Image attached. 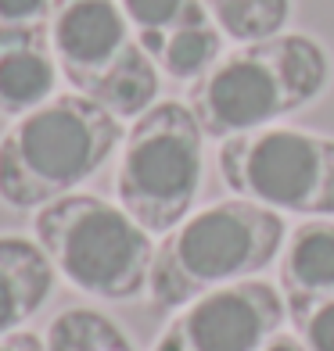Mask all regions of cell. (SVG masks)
<instances>
[{"mask_svg":"<svg viewBox=\"0 0 334 351\" xmlns=\"http://www.w3.org/2000/svg\"><path fill=\"white\" fill-rule=\"evenodd\" d=\"M119 8L148 54H155L177 29L209 14L201 0H119Z\"/></svg>","mask_w":334,"mask_h":351,"instance_id":"obj_14","label":"cell"},{"mask_svg":"<svg viewBox=\"0 0 334 351\" xmlns=\"http://www.w3.org/2000/svg\"><path fill=\"white\" fill-rule=\"evenodd\" d=\"M47 351H137L115 319L98 308H65L51 319Z\"/></svg>","mask_w":334,"mask_h":351,"instance_id":"obj_12","label":"cell"},{"mask_svg":"<svg viewBox=\"0 0 334 351\" xmlns=\"http://www.w3.org/2000/svg\"><path fill=\"white\" fill-rule=\"evenodd\" d=\"M205 172V130L180 101H155L122 140L115 197L148 233H169L194 208Z\"/></svg>","mask_w":334,"mask_h":351,"instance_id":"obj_6","label":"cell"},{"mask_svg":"<svg viewBox=\"0 0 334 351\" xmlns=\"http://www.w3.org/2000/svg\"><path fill=\"white\" fill-rule=\"evenodd\" d=\"M280 294H284V305L334 294V222L331 219H306L288 233L280 251Z\"/></svg>","mask_w":334,"mask_h":351,"instance_id":"obj_11","label":"cell"},{"mask_svg":"<svg viewBox=\"0 0 334 351\" xmlns=\"http://www.w3.org/2000/svg\"><path fill=\"white\" fill-rule=\"evenodd\" d=\"M0 351H47V344L33 330H14L8 337H0Z\"/></svg>","mask_w":334,"mask_h":351,"instance_id":"obj_17","label":"cell"},{"mask_svg":"<svg viewBox=\"0 0 334 351\" xmlns=\"http://www.w3.org/2000/svg\"><path fill=\"white\" fill-rule=\"evenodd\" d=\"M288 315L306 351H334V294L288 301Z\"/></svg>","mask_w":334,"mask_h":351,"instance_id":"obj_15","label":"cell"},{"mask_svg":"<svg viewBox=\"0 0 334 351\" xmlns=\"http://www.w3.org/2000/svg\"><path fill=\"white\" fill-rule=\"evenodd\" d=\"M33 233L54 273L76 291L104 301H133L148 291L155 244L151 233L98 194H69L36 208Z\"/></svg>","mask_w":334,"mask_h":351,"instance_id":"obj_4","label":"cell"},{"mask_svg":"<svg viewBox=\"0 0 334 351\" xmlns=\"http://www.w3.org/2000/svg\"><path fill=\"white\" fill-rule=\"evenodd\" d=\"M54 0H0V33H47Z\"/></svg>","mask_w":334,"mask_h":351,"instance_id":"obj_16","label":"cell"},{"mask_svg":"<svg viewBox=\"0 0 334 351\" xmlns=\"http://www.w3.org/2000/svg\"><path fill=\"white\" fill-rule=\"evenodd\" d=\"M288 241L280 212L248 197H227L190 212L155 247L148 291L155 308H183L201 294L269 269Z\"/></svg>","mask_w":334,"mask_h":351,"instance_id":"obj_2","label":"cell"},{"mask_svg":"<svg viewBox=\"0 0 334 351\" xmlns=\"http://www.w3.org/2000/svg\"><path fill=\"white\" fill-rule=\"evenodd\" d=\"M259 351H306V344H302L298 337H295V333H274V337H269Z\"/></svg>","mask_w":334,"mask_h":351,"instance_id":"obj_18","label":"cell"},{"mask_svg":"<svg viewBox=\"0 0 334 351\" xmlns=\"http://www.w3.org/2000/svg\"><path fill=\"white\" fill-rule=\"evenodd\" d=\"M216 165L234 197L306 219L334 215V136L266 125L223 140Z\"/></svg>","mask_w":334,"mask_h":351,"instance_id":"obj_7","label":"cell"},{"mask_svg":"<svg viewBox=\"0 0 334 351\" xmlns=\"http://www.w3.org/2000/svg\"><path fill=\"white\" fill-rule=\"evenodd\" d=\"M288 305L266 280H241L194 298L158 333L151 351H259L280 333Z\"/></svg>","mask_w":334,"mask_h":351,"instance_id":"obj_8","label":"cell"},{"mask_svg":"<svg viewBox=\"0 0 334 351\" xmlns=\"http://www.w3.org/2000/svg\"><path fill=\"white\" fill-rule=\"evenodd\" d=\"M51 47L72 93L137 119L155 104L162 72L126 22L119 0H54Z\"/></svg>","mask_w":334,"mask_h":351,"instance_id":"obj_5","label":"cell"},{"mask_svg":"<svg viewBox=\"0 0 334 351\" xmlns=\"http://www.w3.org/2000/svg\"><path fill=\"white\" fill-rule=\"evenodd\" d=\"M331 83V58L309 33H277L237 43L187 86V108L205 136L256 133L309 108Z\"/></svg>","mask_w":334,"mask_h":351,"instance_id":"obj_1","label":"cell"},{"mask_svg":"<svg viewBox=\"0 0 334 351\" xmlns=\"http://www.w3.org/2000/svg\"><path fill=\"white\" fill-rule=\"evenodd\" d=\"M54 276V265L36 241L0 233V337L22 330L47 305Z\"/></svg>","mask_w":334,"mask_h":351,"instance_id":"obj_10","label":"cell"},{"mask_svg":"<svg viewBox=\"0 0 334 351\" xmlns=\"http://www.w3.org/2000/svg\"><path fill=\"white\" fill-rule=\"evenodd\" d=\"M223 36L234 43H252L284 33L291 19V0H201Z\"/></svg>","mask_w":334,"mask_h":351,"instance_id":"obj_13","label":"cell"},{"mask_svg":"<svg viewBox=\"0 0 334 351\" xmlns=\"http://www.w3.org/2000/svg\"><path fill=\"white\" fill-rule=\"evenodd\" d=\"M122 125L83 93H54L14 119L0 136V201L8 208H43L87 183L115 147Z\"/></svg>","mask_w":334,"mask_h":351,"instance_id":"obj_3","label":"cell"},{"mask_svg":"<svg viewBox=\"0 0 334 351\" xmlns=\"http://www.w3.org/2000/svg\"><path fill=\"white\" fill-rule=\"evenodd\" d=\"M51 33H0V115L22 119L58 90Z\"/></svg>","mask_w":334,"mask_h":351,"instance_id":"obj_9","label":"cell"}]
</instances>
